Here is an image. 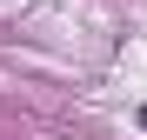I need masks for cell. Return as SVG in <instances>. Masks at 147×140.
<instances>
[{"label": "cell", "mask_w": 147, "mask_h": 140, "mask_svg": "<svg viewBox=\"0 0 147 140\" xmlns=\"http://www.w3.org/2000/svg\"><path fill=\"white\" fill-rule=\"evenodd\" d=\"M140 127H147V107H140Z\"/></svg>", "instance_id": "cell-1"}]
</instances>
